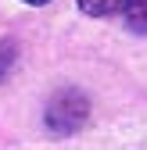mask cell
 Listing matches in <instances>:
<instances>
[{"instance_id": "obj_1", "label": "cell", "mask_w": 147, "mask_h": 150, "mask_svg": "<svg viewBox=\"0 0 147 150\" xmlns=\"http://www.w3.org/2000/svg\"><path fill=\"white\" fill-rule=\"evenodd\" d=\"M90 115V100L83 97L79 89H65L58 93L50 104H47V125L54 132H72V129H79Z\"/></svg>"}, {"instance_id": "obj_2", "label": "cell", "mask_w": 147, "mask_h": 150, "mask_svg": "<svg viewBox=\"0 0 147 150\" xmlns=\"http://www.w3.org/2000/svg\"><path fill=\"white\" fill-rule=\"evenodd\" d=\"M79 7L93 18H111V14H122L129 7V0H79Z\"/></svg>"}, {"instance_id": "obj_3", "label": "cell", "mask_w": 147, "mask_h": 150, "mask_svg": "<svg viewBox=\"0 0 147 150\" xmlns=\"http://www.w3.org/2000/svg\"><path fill=\"white\" fill-rule=\"evenodd\" d=\"M122 14H126V25L133 32H147V0H129V7Z\"/></svg>"}, {"instance_id": "obj_4", "label": "cell", "mask_w": 147, "mask_h": 150, "mask_svg": "<svg viewBox=\"0 0 147 150\" xmlns=\"http://www.w3.org/2000/svg\"><path fill=\"white\" fill-rule=\"evenodd\" d=\"M25 4H36V7H40V4H50V0H25Z\"/></svg>"}]
</instances>
